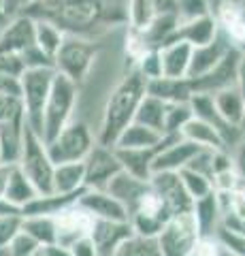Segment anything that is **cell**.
<instances>
[{
    "label": "cell",
    "instance_id": "6da1fadb",
    "mask_svg": "<svg viewBox=\"0 0 245 256\" xmlns=\"http://www.w3.org/2000/svg\"><path fill=\"white\" fill-rule=\"evenodd\" d=\"M145 94H147V79L132 66L122 77V82L111 90V94L107 96L96 143L113 148L124 128L134 122V114H137L141 100L145 98Z\"/></svg>",
    "mask_w": 245,
    "mask_h": 256
},
{
    "label": "cell",
    "instance_id": "7a4b0ae2",
    "mask_svg": "<svg viewBox=\"0 0 245 256\" xmlns=\"http://www.w3.org/2000/svg\"><path fill=\"white\" fill-rule=\"evenodd\" d=\"M28 68H53V60L34 43V20L17 15L0 32V73L21 77Z\"/></svg>",
    "mask_w": 245,
    "mask_h": 256
},
{
    "label": "cell",
    "instance_id": "3957f363",
    "mask_svg": "<svg viewBox=\"0 0 245 256\" xmlns=\"http://www.w3.org/2000/svg\"><path fill=\"white\" fill-rule=\"evenodd\" d=\"M77 98H79V86L66 79L64 75L56 73L43 109V132H41L43 143H49L62 128H66L73 122Z\"/></svg>",
    "mask_w": 245,
    "mask_h": 256
},
{
    "label": "cell",
    "instance_id": "277c9868",
    "mask_svg": "<svg viewBox=\"0 0 245 256\" xmlns=\"http://www.w3.org/2000/svg\"><path fill=\"white\" fill-rule=\"evenodd\" d=\"M15 164L28 178V182L36 188L38 194H49L51 182H53V169L56 166H53L49 154H47V146L43 143V139L38 134H34L28 126L23 130L19 158Z\"/></svg>",
    "mask_w": 245,
    "mask_h": 256
},
{
    "label": "cell",
    "instance_id": "5b68a950",
    "mask_svg": "<svg viewBox=\"0 0 245 256\" xmlns=\"http://www.w3.org/2000/svg\"><path fill=\"white\" fill-rule=\"evenodd\" d=\"M53 77L56 70L53 68H28L23 70L19 82H21V105H23V116H26V126L34 134L41 137L43 132V109L49 96Z\"/></svg>",
    "mask_w": 245,
    "mask_h": 256
},
{
    "label": "cell",
    "instance_id": "8992f818",
    "mask_svg": "<svg viewBox=\"0 0 245 256\" xmlns=\"http://www.w3.org/2000/svg\"><path fill=\"white\" fill-rule=\"evenodd\" d=\"M94 60H96V45L90 38L79 34H64L58 54L53 56V70L79 86L90 75Z\"/></svg>",
    "mask_w": 245,
    "mask_h": 256
},
{
    "label": "cell",
    "instance_id": "52a82bcc",
    "mask_svg": "<svg viewBox=\"0 0 245 256\" xmlns=\"http://www.w3.org/2000/svg\"><path fill=\"white\" fill-rule=\"evenodd\" d=\"M45 146L53 166L66 162H83L92 152V148L96 146V134H92L90 126L85 122L73 120Z\"/></svg>",
    "mask_w": 245,
    "mask_h": 256
},
{
    "label": "cell",
    "instance_id": "ba28073f",
    "mask_svg": "<svg viewBox=\"0 0 245 256\" xmlns=\"http://www.w3.org/2000/svg\"><path fill=\"white\" fill-rule=\"evenodd\" d=\"M26 116L19 98L0 96V162H17Z\"/></svg>",
    "mask_w": 245,
    "mask_h": 256
},
{
    "label": "cell",
    "instance_id": "9c48e42d",
    "mask_svg": "<svg viewBox=\"0 0 245 256\" xmlns=\"http://www.w3.org/2000/svg\"><path fill=\"white\" fill-rule=\"evenodd\" d=\"M199 239H201V233L196 228L194 216L192 212H188V214L173 216L162 226L156 242L162 256H190Z\"/></svg>",
    "mask_w": 245,
    "mask_h": 256
},
{
    "label": "cell",
    "instance_id": "30bf717a",
    "mask_svg": "<svg viewBox=\"0 0 245 256\" xmlns=\"http://www.w3.org/2000/svg\"><path fill=\"white\" fill-rule=\"evenodd\" d=\"M120 171H122V164L117 160L115 148H107L96 143L88 154V158L83 160L85 190H107L109 182Z\"/></svg>",
    "mask_w": 245,
    "mask_h": 256
},
{
    "label": "cell",
    "instance_id": "8fae6325",
    "mask_svg": "<svg viewBox=\"0 0 245 256\" xmlns=\"http://www.w3.org/2000/svg\"><path fill=\"white\" fill-rule=\"evenodd\" d=\"M199 146L186 141L181 134H162L160 152L154 158L152 175L154 173H179L186 169L196 154H199Z\"/></svg>",
    "mask_w": 245,
    "mask_h": 256
},
{
    "label": "cell",
    "instance_id": "7c38bea8",
    "mask_svg": "<svg viewBox=\"0 0 245 256\" xmlns=\"http://www.w3.org/2000/svg\"><path fill=\"white\" fill-rule=\"evenodd\" d=\"M209 13L218 30L237 50L245 47V4L239 0H209Z\"/></svg>",
    "mask_w": 245,
    "mask_h": 256
},
{
    "label": "cell",
    "instance_id": "4fadbf2b",
    "mask_svg": "<svg viewBox=\"0 0 245 256\" xmlns=\"http://www.w3.org/2000/svg\"><path fill=\"white\" fill-rule=\"evenodd\" d=\"M241 50L231 47L228 54L213 66L207 75L194 79V94H216L226 88H237V70H239Z\"/></svg>",
    "mask_w": 245,
    "mask_h": 256
},
{
    "label": "cell",
    "instance_id": "5bb4252c",
    "mask_svg": "<svg viewBox=\"0 0 245 256\" xmlns=\"http://www.w3.org/2000/svg\"><path fill=\"white\" fill-rule=\"evenodd\" d=\"M149 186L164 201L171 216L192 212V198L188 196L179 173H154L149 178Z\"/></svg>",
    "mask_w": 245,
    "mask_h": 256
},
{
    "label": "cell",
    "instance_id": "9a60e30c",
    "mask_svg": "<svg viewBox=\"0 0 245 256\" xmlns=\"http://www.w3.org/2000/svg\"><path fill=\"white\" fill-rule=\"evenodd\" d=\"M53 222H56V244L70 248L75 242H79V239L90 237L94 218L75 203V205H70L68 210L58 214L56 218H53Z\"/></svg>",
    "mask_w": 245,
    "mask_h": 256
},
{
    "label": "cell",
    "instance_id": "2e32d148",
    "mask_svg": "<svg viewBox=\"0 0 245 256\" xmlns=\"http://www.w3.org/2000/svg\"><path fill=\"white\" fill-rule=\"evenodd\" d=\"M190 107H192L194 118H199V120H203V122H207L209 126H213L220 132V137L224 139L228 152L233 150V146H235L237 141L243 139V128L231 126L222 116L218 114L216 105H213L211 94H194L192 100H190Z\"/></svg>",
    "mask_w": 245,
    "mask_h": 256
},
{
    "label": "cell",
    "instance_id": "e0dca14e",
    "mask_svg": "<svg viewBox=\"0 0 245 256\" xmlns=\"http://www.w3.org/2000/svg\"><path fill=\"white\" fill-rule=\"evenodd\" d=\"M77 205L85 214H90L94 220H111V222L128 220V212L124 210V205L115 201L107 190H83Z\"/></svg>",
    "mask_w": 245,
    "mask_h": 256
},
{
    "label": "cell",
    "instance_id": "ac0fdd59",
    "mask_svg": "<svg viewBox=\"0 0 245 256\" xmlns=\"http://www.w3.org/2000/svg\"><path fill=\"white\" fill-rule=\"evenodd\" d=\"M132 233L130 222H111V220H94L92 230H90V239L94 248H96L98 256H113L117 252L126 239Z\"/></svg>",
    "mask_w": 245,
    "mask_h": 256
},
{
    "label": "cell",
    "instance_id": "d6986e66",
    "mask_svg": "<svg viewBox=\"0 0 245 256\" xmlns=\"http://www.w3.org/2000/svg\"><path fill=\"white\" fill-rule=\"evenodd\" d=\"M231 47L233 45L228 43V38L222 34V32H218V36L213 38L211 43L201 45V47H192V58H190L188 79H192V82H194V79L207 75L209 70L228 54Z\"/></svg>",
    "mask_w": 245,
    "mask_h": 256
},
{
    "label": "cell",
    "instance_id": "ffe728a7",
    "mask_svg": "<svg viewBox=\"0 0 245 256\" xmlns=\"http://www.w3.org/2000/svg\"><path fill=\"white\" fill-rule=\"evenodd\" d=\"M216 194L220 201V228L245 235V188Z\"/></svg>",
    "mask_w": 245,
    "mask_h": 256
},
{
    "label": "cell",
    "instance_id": "44dd1931",
    "mask_svg": "<svg viewBox=\"0 0 245 256\" xmlns=\"http://www.w3.org/2000/svg\"><path fill=\"white\" fill-rule=\"evenodd\" d=\"M147 94L162 102H190L194 96V84L188 77H158L147 82Z\"/></svg>",
    "mask_w": 245,
    "mask_h": 256
},
{
    "label": "cell",
    "instance_id": "7402d4cb",
    "mask_svg": "<svg viewBox=\"0 0 245 256\" xmlns=\"http://www.w3.org/2000/svg\"><path fill=\"white\" fill-rule=\"evenodd\" d=\"M218 24L211 15H203V18H194L188 22H179V26L175 30L171 41H181L188 43L190 47H201L211 43L218 36ZM169 41V43H171Z\"/></svg>",
    "mask_w": 245,
    "mask_h": 256
},
{
    "label": "cell",
    "instance_id": "603a6c76",
    "mask_svg": "<svg viewBox=\"0 0 245 256\" xmlns=\"http://www.w3.org/2000/svg\"><path fill=\"white\" fill-rule=\"evenodd\" d=\"M147 188H149V182L137 180L134 175L126 173V171H120L111 182H109L107 192L115 198V201H120L124 205V210L128 212V216H130V212L137 207V203L141 201V196L147 192Z\"/></svg>",
    "mask_w": 245,
    "mask_h": 256
},
{
    "label": "cell",
    "instance_id": "cb8c5ba5",
    "mask_svg": "<svg viewBox=\"0 0 245 256\" xmlns=\"http://www.w3.org/2000/svg\"><path fill=\"white\" fill-rule=\"evenodd\" d=\"M158 152H160V143L156 148H145V150H115V154L122 164V171L134 175L137 180L149 182V178H152V164Z\"/></svg>",
    "mask_w": 245,
    "mask_h": 256
},
{
    "label": "cell",
    "instance_id": "d4e9b609",
    "mask_svg": "<svg viewBox=\"0 0 245 256\" xmlns=\"http://www.w3.org/2000/svg\"><path fill=\"white\" fill-rule=\"evenodd\" d=\"M158 52H160L162 77H188L190 58H192V47L188 43L171 41Z\"/></svg>",
    "mask_w": 245,
    "mask_h": 256
},
{
    "label": "cell",
    "instance_id": "484cf974",
    "mask_svg": "<svg viewBox=\"0 0 245 256\" xmlns=\"http://www.w3.org/2000/svg\"><path fill=\"white\" fill-rule=\"evenodd\" d=\"M81 192H77V194H58V192L38 194L26 207H21V216H49V218H56L58 214H62L79 201Z\"/></svg>",
    "mask_w": 245,
    "mask_h": 256
},
{
    "label": "cell",
    "instance_id": "4316f807",
    "mask_svg": "<svg viewBox=\"0 0 245 256\" xmlns=\"http://www.w3.org/2000/svg\"><path fill=\"white\" fill-rule=\"evenodd\" d=\"M192 216H194V222H196V228H199L201 237H216L220 228V201H218L216 192L194 201Z\"/></svg>",
    "mask_w": 245,
    "mask_h": 256
},
{
    "label": "cell",
    "instance_id": "83f0119b",
    "mask_svg": "<svg viewBox=\"0 0 245 256\" xmlns=\"http://www.w3.org/2000/svg\"><path fill=\"white\" fill-rule=\"evenodd\" d=\"M81 190H85L83 162L56 164L51 192H58V194H77V192H81Z\"/></svg>",
    "mask_w": 245,
    "mask_h": 256
},
{
    "label": "cell",
    "instance_id": "f1b7e54d",
    "mask_svg": "<svg viewBox=\"0 0 245 256\" xmlns=\"http://www.w3.org/2000/svg\"><path fill=\"white\" fill-rule=\"evenodd\" d=\"M181 137H184L186 141H190V143H194V146L203 148V150H216V152L226 150L228 152L224 139L220 137V132L213 126H209L207 122L199 120V118H192L184 126V130H181Z\"/></svg>",
    "mask_w": 245,
    "mask_h": 256
},
{
    "label": "cell",
    "instance_id": "f546056e",
    "mask_svg": "<svg viewBox=\"0 0 245 256\" xmlns=\"http://www.w3.org/2000/svg\"><path fill=\"white\" fill-rule=\"evenodd\" d=\"M213 105H216L218 114L222 116L231 126L243 128V116H245V98L237 88H226L222 92L211 94Z\"/></svg>",
    "mask_w": 245,
    "mask_h": 256
},
{
    "label": "cell",
    "instance_id": "4dcf8cb0",
    "mask_svg": "<svg viewBox=\"0 0 245 256\" xmlns=\"http://www.w3.org/2000/svg\"><path fill=\"white\" fill-rule=\"evenodd\" d=\"M160 139H162V134H158L152 128L132 122L122 130L113 148L115 150H145V148H156L160 143Z\"/></svg>",
    "mask_w": 245,
    "mask_h": 256
},
{
    "label": "cell",
    "instance_id": "1f68e13d",
    "mask_svg": "<svg viewBox=\"0 0 245 256\" xmlns=\"http://www.w3.org/2000/svg\"><path fill=\"white\" fill-rule=\"evenodd\" d=\"M164 118H167V102L145 94V98L141 100L137 114H134V122L152 128L158 134H164Z\"/></svg>",
    "mask_w": 245,
    "mask_h": 256
},
{
    "label": "cell",
    "instance_id": "d6a6232c",
    "mask_svg": "<svg viewBox=\"0 0 245 256\" xmlns=\"http://www.w3.org/2000/svg\"><path fill=\"white\" fill-rule=\"evenodd\" d=\"M21 233L32 237L41 248L53 246L56 244V222L49 216H21Z\"/></svg>",
    "mask_w": 245,
    "mask_h": 256
},
{
    "label": "cell",
    "instance_id": "836d02e7",
    "mask_svg": "<svg viewBox=\"0 0 245 256\" xmlns=\"http://www.w3.org/2000/svg\"><path fill=\"white\" fill-rule=\"evenodd\" d=\"M36 196H38L36 188L28 182V178L17 169V164H15L11 178H9V184H6L4 198H6V201H9L11 205L17 207V210H21V207H26V205L32 201V198H36Z\"/></svg>",
    "mask_w": 245,
    "mask_h": 256
},
{
    "label": "cell",
    "instance_id": "e575fe53",
    "mask_svg": "<svg viewBox=\"0 0 245 256\" xmlns=\"http://www.w3.org/2000/svg\"><path fill=\"white\" fill-rule=\"evenodd\" d=\"M62 41H64V32L58 26L45 20H34V43L49 60H53V56L58 54Z\"/></svg>",
    "mask_w": 245,
    "mask_h": 256
},
{
    "label": "cell",
    "instance_id": "d590c367",
    "mask_svg": "<svg viewBox=\"0 0 245 256\" xmlns=\"http://www.w3.org/2000/svg\"><path fill=\"white\" fill-rule=\"evenodd\" d=\"M156 18V0H128L126 2V24H128V28L143 32Z\"/></svg>",
    "mask_w": 245,
    "mask_h": 256
},
{
    "label": "cell",
    "instance_id": "8d00e7d4",
    "mask_svg": "<svg viewBox=\"0 0 245 256\" xmlns=\"http://www.w3.org/2000/svg\"><path fill=\"white\" fill-rule=\"evenodd\" d=\"M113 256H162V254H160V248H158L156 237L130 235L117 248V252Z\"/></svg>",
    "mask_w": 245,
    "mask_h": 256
},
{
    "label": "cell",
    "instance_id": "74e56055",
    "mask_svg": "<svg viewBox=\"0 0 245 256\" xmlns=\"http://www.w3.org/2000/svg\"><path fill=\"white\" fill-rule=\"evenodd\" d=\"M194 118L190 102H167V118H164V134H181L184 126Z\"/></svg>",
    "mask_w": 245,
    "mask_h": 256
},
{
    "label": "cell",
    "instance_id": "f35d334b",
    "mask_svg": "<svg viewBox=\"0 0 245 256\" xmlns=\"http://www.w3.org/2000/svg\"><path fill=\"white\" fill-rule=\"evenodd\" d=\"M179 178H181V184H184V188L188 192V196L192 198V203L199 201V198H203V196L211 194V192H216V190H213V184H211L209 178H205V175L196 173L192 169H181L179 171Z\"/></svg>",
    "mask_w": 245,
    "mask_h": 256
},
{
    "label": "cell",
    "instance_id": "ab89813d",
    "mask_svg": "<svg viewBox=\"0 0 245 256\" xmlns=\"http://www.w3.org/2000/svg\"><path fill=\"white\" fill-rule=\"evenodd\" d=\"M175 13L179 22H188L194 18H203L209 13V0H175Z\"/></svg>",
    "mask_w": 245,
    "mask_h": 256
},
{
    "label": "cell",
    "instance_id": "60d3db41",
    "mask_svg": "<svg viewBox=\"0 0 245 256\" xmlns=\"http://www.w3.org/2000/svg\"><path fill=\"white\" fill-rule=\"evenodd\" d=\"M134 68H137L139 73L147 79V82H152V79L162 77L160 52H158V50H149V52H145V54L139 58V62L134 64Z\"/></svg>",
    "mask_w": 245,
    "mask_h": 256
},
{
    "label": "cell",
    "instance_id": "b9f144b4",
    "mask_svg": "<svg viewBox=\"0 0 245 256\" xmlns=\"http://www.w3.org/2000/svg\"><path fill=\"white\" fill-rule=\"evenodd\" d=\"M216 242L224 248L228 254L233 256H245V235H239V233H231L226 228H218L216 233Z\"/></svg>",
    "mask_w": 245,
    "mask_h": 256
},
{
    "label": "cell",
    "instance_id": "7bdbcfd3",
    "mask_svg": "<svg viewBox=\"0 0 245 256\" xmlns=\"http://www.w3.org/2000/svg\"><path fill=\"white\" fill-rule=\"evenodd\" d=\"M38 250H41V246H38L32 237H28L26 233H19L9 246H6L4 254L6 256H34Z\"/></svg>",
    "mask_w": 245,
    "mask_h": 256
},
{
    "label": "cell",
    "instance_id": "ee69618b",
    "mask_svg": "<svg viewBox=\"0 0 245 256\" xmlns=\"http://www.w3.org/2000/svg\"><path fill=\"white\" fill-rule=\"evenodd\" d=\"M19 233H21V216H4V218H0V250H6V246Z\"/></svg>",
    "mask_w": 245,
    "mask_h": 256
},
{
    "label": "cell",
    "instance_id": "f6af8a7d",
    "mask_svg": "<svg viewBox=\"0 0 245 256\" xmlns=\"http://www.w3.org/2000/svg\"><path fill=\"white\" fill-rule=\"evenodd\" d=\"M231 160H233V169L239 178L241 186L245 188V137L241 141H237L231 150Z\"/></svg>",
    "mask_w": 245,
    "mask_h": 256
},
{
    "label": "cell",
    "instance_id": "bcb514c9",
    "mask_svg": "<svg viewBox=\"0 0 245 256\" xmlns=\"http://www.w3.org/2000/svg\"><path fill=\"white\" fill-rule=\"evenodd\" d=\"M28 0H0V24H9L13 18H17L19 9L26 6Z\"/></svg>",
    "mask_w": 245,
    "mask_h": 256
},
{
    "label": "cell",
    "instance_id": "7dc6e473",
    "mask_svg": "<svg viewBox=\"0 0 245 256\" xmlns=\"http://www.w3.org/2000/svg\"><path fill=\"white\" fill-rule=\"evenodd\" d=\"M0 96H13V98H19V96H21V82H19V77L0 73Z\"/></svg>",
    "mask_w": 245,
    "mask_h": 256
},
{
    "label": "cell",
    "instance_id": "c3c4849f",
    "mask_svg": "<svg viewBox=\"0 0 245 256\" xmlns=\"http://www.w3.org/2000/svg\"><path fill=\"white\" fill-rule=\"evenodd\" d=\"M68 250H70V254H73V256H98L96 248H94V244H92L90 237L79 239V242H75L73 246L68 248Z\"/></svg>",
    "mask_w": 245,
    "mask_h": 256
},
{
    "label": "cell",
    "instance_id": "681fc988",
    "mask_svg": "<svg viewBox=\"0 0 245 256\" xmlns=\"http://www.w3.org/2000/svg\"><path fill=\"white\" fill-rule=\"evenodd\" d=\"M15 162H0V198H4V190L6 184H9V178L13 173Z\"/></svg>",
    "mask_w": 245,
    "mask_h": 256
},
{
    "label": "cell",
    "instance_id": "f907efd6",
    "mask_svg": "<svg viewBox=\"0 0 245 256\" xmlns=\"http://www.w3.org/2000/svg\"><path fill=\"white\" fill-rule=\"evenodd\" d=\"M237 90H239L241 96L245 98V54L243 52L239 58V70H237Z\"/></svg>",
    "mask_w": 245,
    "mask_h": 256
},
{
    "label": "cell",
    "instance_id": "816d5d0a",
    "mask_svg": "<svg viewBox=\"0 0 245 256\" xmlns=\"http://www.w3.org/2000/svg\"><path fill=\"white\" fill-rule=\"evenodd\" d=\"M41 252H43V256H73V254H70L68 248L58 246V244L47 246V248H41Z\"/></svg>",
    "mask_w": 245,
    "mask_h": 256
},
{
    "label": "cell",
    "instance_id": "f5cc1de1",
    "mask_svg": "<svg viewBox=\"0 0 245 256\" xmlns=\"http://www.w3.org/2000/svg\"><path fill=\"white\" fill-rule=\"evenodd\" d=\"M4 216H21V210L11 205L6 198H0V218H4Z\"/></svg>",
    "mask_w": 245,
    "mask_h": 256
},
{
    "label": "cell",
    "instance_id": "db71d44e",
    "mask_svg": "<svg viewBox=\"0 0 245 256\" xmlns=\"http://www.w3.org/2000/svg\"><path fill=\"white\" fill-rule=\"evenodd\" d=\"M34 256H43V252H41V250H38V252H36V254H34Z\"/></svg>",
    "mask_w": 245,
    "mask_h": 256
},
{
    "label": "cell",
    "instance_id": "11a10c76",
    "mask_svg": "<svg viewBox=\"0 0 245 256\" xmlns=\"http://www.w3.org/2000/svg\"><path fill=\"white\" fill-rule=\"evenodd\" d=\"M0 256H6V254H4V250H0Z\"/></svg>",
    "mask_w": 245,
    "mask_h": 256
},
{
    "label": "cell",
    "instance_id": "9f6ffc18",
    "mask_svg": "<svg viewBox=\"0 0 245 256\" xmlns=\"http://www.w3.org/2000/svg\"><path fill=\"white\" fill-rule=\"evenodd\" d=\"M243 128H245V116H243Z\"/></svg>",
    "mask_w": 245,
    "mask_h": 256
},
{
    "label": "cell",
    "instance_id": "6f0895ef",
    "mask_svg": "<svg viewBox=\"0 0 245 256\" xmlns=\"http://www.w3.org/2000/svg\"><path fill=\"white\" fill-rule=\"evenodd\" d=\"M239 2H241V4H245V0H239Z\"/></svg>",
    "mask_w": 245,
    "mask_h": 256
}]
</instances>
